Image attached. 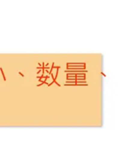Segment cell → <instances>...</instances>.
Wrapping results in <instances>:
<instances>
[{
    "label": "cell",
    "mask_w": 137,
    "mask_h": 154,
    "mask_svg": "<svg viewBox=\"0 0 137 154\" xmlns=\"http://www.w3.org/2000/svg\"><path fill=\"white\" fill-rule=\"evenodd\" d=\"M102 75H103V76H105V77H106V75H105V74H104V73H103V72H102Z\"/></svg>",
    "instance_id": "obj_4"
},
{
    "label": "cell",
    "mask_w": 137,
    "mask_h": 154,
    "mask_svg": "<svg viewBox=\"0 0 137 154\" xmlns=\"http://www.w3.org/2000/svg\"><path fill=\"white\" fill-rule=\"evenodd\" d=\"M0 71H1V72H2V77H3V79H4V80H6V77H5L4 73H3V71H2V67H0Z\"/></svg>",
    "instance_id": "obj_1"
},
{
    "label": "cell",
    "mask_w": 137,
    "mask_h": 154,
    "mask_svg": "<svg viewBox=\"0 0 137 154\" xmlns=\"http://www.w3.org/2000/svg\"><path fill=\"white\" fill-rule=\"evenodd\" d=\"M19 74H20V75H22V76H23H23H24V75H23V74H22V72H19Z\"/></svg>",
    "instance_id": "obj_3"
},
{
    "label": "cell",
    "mask_w": 137,
    "mask_h": 154,
    "mask_svg": "<svg viewBox=\"0 0 137 154\" xmlns=\"http://www.w3.org/2000/svg\"><path fill=\"white\" fill-rule=\"evenodd\" d=\"M38 66H39V67H42V64H41L40 63H38Z\"/></svg>",
    "instance_id": "obj_2"
}]
</instances>
